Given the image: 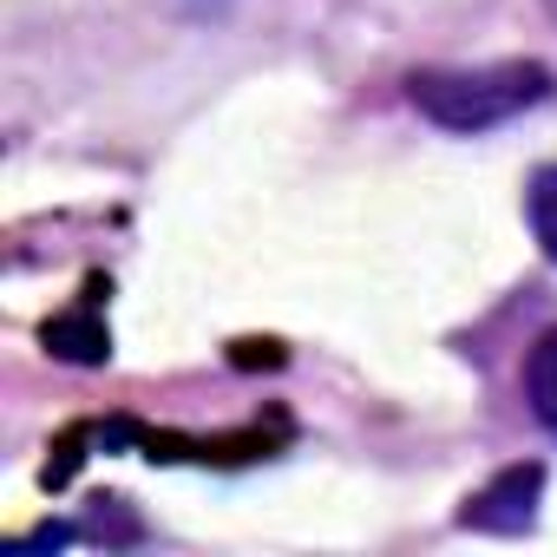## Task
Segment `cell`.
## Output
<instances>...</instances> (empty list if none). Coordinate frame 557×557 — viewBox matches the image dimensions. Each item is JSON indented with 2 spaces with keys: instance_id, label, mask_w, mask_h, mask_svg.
<instances>
[{
  "instance_id": "2",
  "label": "cell",
  "mask_w": 557,
  "mask_h": 557,
  "mask_svg": "<svg viewBox=\"0 0 557 557\" xmlns=\"http://www.w3.org/2000/svg\"><path fill=\"white\" fill-rule=\"evenodd\" d=\"M537 492H544V466H537V459L505 466L492 485H479V492L459 505V524H466V531H492V537H518V531H531V518H537Z\"/></svg>"
},
{
  "instance_id": "4",
  "label": "cell",
  "mask_w": 557,
  "mask_h": 557,
  "mask_svg": "<svg viewBox=\"0 0 557 557\" xmlns=\"http://www.w3.org/2000/svg\"><path fill=\"white\" fill-rule=\"evenodd\" d=\"M524 400H531V413L557 433V329L537 335V348H531V361H524Z\"/></svg>"
},
{
  "instance_id": "1",
  "label": "cell",
  "mask_w": 557,
  "mask_h": 557,
  "mask_svg": "<svg viewBox=\"0 0 557 557\" xmlns=\"http://www.w3.org/2000/svg\"><path fill=\"white\" fill-rule=\"evenodd\" d=\"M537 99H550V73L531 66V60L459 66V73H413V106L440 132H492V125L518 119Z\"/></svg>"
},
{
  "instance_id": "3",
  "label": "cell",
  "mask_w": 557,
  "mask_h": 557,
  "mask_svg": "<svg viewBox=\"0 0 557 557\" xmlns=\"http://www.w3.org/2000/svg\"><path fill=\"white\" fill-rule=\"evenodd\" d=\"M99 296H106V283H86L79 309L60 315V322H47V348H53V355H66V361H106V355H112V342H106V329H99Z\"/></svg>"
},
{
  "instance_id": "5",
  "label": "cell",
  "mask_w": 557,
  "mask_h": 557,
  "mask_svg": "<svg viewBox=\"0 0 557 557\" xmlns=\"http://www.w3.org/2000/svg\"><path fill=\"white\" fill-rule=\"evenodd\" d=\"M524 210H531V236H537V249L557 262V164L531 177V197H524Z\"/></svg>"
},
{
  "instance_id": "6",
  "label": "cell",
  "mask_w": 557,
  "mask_h": 557,
  "mask_svg": "<svg viewBox=\"0 0 557 557\" xmlns=\"http://www.w3.org/2000/svg\"><path fill=\"white\" fill-rule=\"evenodd\" d=\"M544 8H550V21H557V0H544Z\"/></svg>"
}]
</instances>
